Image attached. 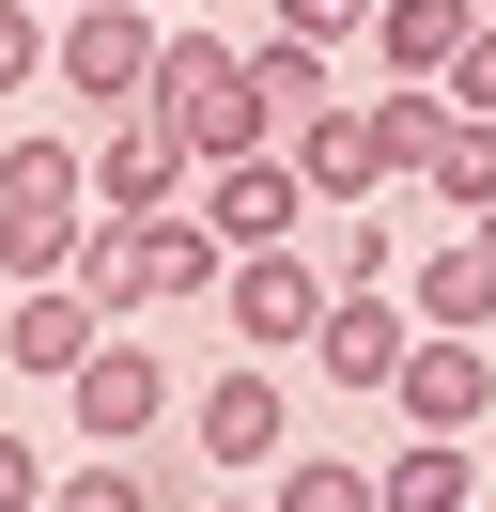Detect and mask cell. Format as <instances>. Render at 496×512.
Returning <instances> with one entry per match:
<instances>
[{"label":"cell","instance_id":"6da1fadb","mask_svg":"<svg viewBox=\"0 0 496 512\" xmlns=\"http://www.w3.org/2000/svg\"><path fill=\"white\" fill-rule=\"evenodd\" d=\"M93 140H47V125H16L0 140V295L16 280H78V249H93Z\"/></svg>","mask_w":496,"mask_h":512},{"label":"cell","instance_id":"7a4b0ae2","mask_svg":"<svg viewBox=\"0 0 496 512\" xmlns=\"http://www.w3.org/2000/svg\"><path fill=\"white\" fill-rule=\"evenodd\" d=\"M217 280H233V249L202 233V202H171V218H93V249H78V295L109 326H140V311H217Z\"/></svg>","mask_w":496,"mask_h":512},{"label":"cell","instance_id":"3957f363","mask_svg":"<svg viewBox=\"0 0 496 512\" xmlns=\"http://www.w3.org/2000/svg\"><path fill=\"white\" fill-rule=\"evenodd\" d=\"M140 109H155V125H186L202 156H248V140H264V94H248V47H233V32H171Z\"/></svg>","mask_w":496,"mask_h":512},{"label":"cell","instance_id":"277c9868","mask_svg":"<svg viewBox=\"0 0 496 512\" xmlns=\"http://www.w3.org/2000/svg\"><path fill=\"white\" fill-rule=\"evenodd\" d=\"M186 202H202V233H217V249H295V233L326 218V202H310V171L279 156V140H248V156H202V187H186Z\"/></svg>","mask_w":496,"mask_h":512},{"label":"cell","instance_id":"5b68a950","mask_svg":"<svg viewBox=\"0 0 496 512\" xmlns=\"http://www.w3.org/2000/svg\"><path fill=\"white\" fill-rule=\"evenodd\" d=\"M155 47H171V32H155V0H78L47 78H62L78 109H140V94H155Z\"/></svg>","mask_w":496,"mask_h":512},{"label":"cell","instance_id":"8992f818","mask_svg":"<svg viewBox=\"0 0 496 512\" xmlns=\"http://www.w3.org/2000/svg\"><path fill=\"white\" fill-rule=\"evenodd\" d=\"M326 249H233V280H217V326H233L248 357H279V342H310L326 326Z\"/></svg>","mask_w":496,"mask_h":512},{"label":"cell","instance_id":"52a82bcc","mask_svg":"<svg viewBox=\"0 0 496 512\" xmlns=\"http://www.w3.org/2000/svg\"><path fill=\"white\" fill-rule=\"evenodd\" d=\"M62 404H78L93 450H155V419H171V357H155L140 326H109V342L78 357V388H62Z\"/></svg>","mask_w":496,"mask_h":512},{"label":"cell","instance_id":"ba28073f","mask_svg":"<svg viewBox=\"0 0 496 512\" xmlns=\"http://www.w3.org/2000/svg\"><path fill=\"white\" fill-rule=\"evenodd\" d=\"M186 450L202 466H233V481H264L279 450H295V404H279V357H233V373L186 404Z\"/></svg>","mask_w":496,"mask_h":512},{"label":"cell","instance_id":"9c48e42d","mask_svg":"<svg viewBox=\"0 0 496 512\" xmlns=\"http://www.w3.org/2000/svg\"><path fill=\"white\" fill-rule=\"evenodd\" d=\"M403 357H419L403 280H341V295H326V326H310V373H326V388H403Z\"/></svg>","mask_w":496,"mask_h":512},{"label":"cell","instance_id":"30bf717a","mask_svg":"<svg viewBox=\"0 0 496 512\" xmlns=\"http://www.w3.org/2000/svg\"><path fill=\"white\" fill-rule=\"evenodd\" d=\"M186 187H202V140L155 125V109H109V140H93V202H109V218H171Z\"/></svg>","mask_w":496,"mask_h":512},{"label":"cell","instance_id":"8fae6325","mask_svg":"<svg viewBox=\"0 0 496 512\" xmlns=\"http://www.w3.org/2000/svg\"><path fill=\"white\" fill-rule=\"evenodd\" d=\"M279 156L310 171V202H326V218H357V202H388V187H403L388 140H372V94H326L310 125H279Z\"/></svg>","mask_w":496,"mask_h":512},{"label":"cell","instance_id":"7c38bea8","mask_svg":"<svg viewBox=\"0 0 496 512\" xmlns=\"http://www.w3.org/2000/svg\"><path fill=\"white\" fill-rule=\"evenodd\" d=\"M419 435H481L496 419V342H465V326H419V357H403V388H388Z\"/></svg>","mask_w":496,"mask_h":512},{"label":"cell","instance_id":"4fadbf2b","mask_svg":"<svg viewBox=\"0 0 496 512\" xmlns=\"http://www.w3.org/2000/svg\"><path fill=\"white\" fill-rule=\"evenodd\" d=\"M0 342H16L31 388H78V357L109 342V311H93L78 280H16V295H0Z\"/></svg>","mask_w":496,"mask_h":512},{"label":"cell","instance_id":"5bb4252c","mask_svg":"<svg viewBox=\"0 0 496 512\" xmlns=\"http://www.w3.org/2000/svg\"><path fill=\"white\" fill-rule=\"evenodd\" d=\"M403 311H419V326H465V342H496V249H481V233L419 249V264H403Z\"/></svg>","mask_w":496,"mask_h":512},{"label":"cell","instance_id":"9a60e30c","mask_svg":"<svg viewBox=\"0 0 496 512\" xmlns=\"http://www.w3.org/2000/svg\"><path fill=\"white\" fill-rule=\"evenodd\" d=\"M465 32H481V0H372V47H388V78H434V94H450Z\"/></svg>","mask_w":496,"mask_h":512},{"label":"cell","instance_id":"2e32d148","mask_svg":"<svg viewBox=\"0 0 496 512\" xmlns=\"http://www.w3.org/2000/svg\"><path fill=\"white\" fill-rule=\"evenodd\" d=\"M372 481H388V512H465V497H481V450H465V435H419V419H403V450H388Z\"/></svg>","mask_w":496,"mask_h":512},{"label":"cell","instance_id":"e0dca14e","mask_svg":"<svg viewBox=\"0 0 496 512\" xmlns=\"http://www.w3.org/2000/svg\"><path fill=\"white\" fill-rule=\"evenodd\" d=\"M47 512H202L171 466H140V450H93V466H62L47 481Z\"/></svg>","mask_w":496,"mask_h":512},{"label":"cell","instance_id":"ac0fdd59","mask_svg":"<svg viewBox=\"0 0 496 512\" xmlns=\"http://www.w3.org/2000/svg\"><path fill=\"white\" fill-rule=\"evenodd\" d=\"M326 63H341V47H310V32H264V47H248V94H264V140L326 109Z\"/></svg>","mask_w":496,"mask_h":512},{"label":"cell","instance_id":"d6986e66","mask_svg":"<svg viewBox=\"0 0 496 512\" xmlns=\"http://www.w3.org/2000/svg\"><path fill=\"white\" fill-rule=\"evenodd\" d=\"M264 512H388V481L341 466V450H279V466H264Z\"/></svg>","mask_w":496,"mask_h":512},{"label":"cell","instance_id":"ffe728a7","mask_svg":"<svg viewBox=\"0 0 496 512\" xmlns=\"http://www.w3.org/2000/svg\"><path fill=\"white\" fill-rule=\"evenodd\" d=\"M372 140H388V171L419 187V171H434V140H450V94H434V78H388V94H372Z\"/></svg>","mask_w":496,"mask_h":512},{"label":"cell","instance_id":"44dd1931","mask_svg":"<svg viewBox=\"0 0 496 512\" xmlns=\"http://www.w3.org/2000/svg\"><path fill=\"white\" fill-rule=\"evenodd\" d=\"M434 202H450V218H481L496 202V109H450V140H434V171H419Z\"/></svg>","mask_w":496,"mask_h":512},{"label":"cell","instance_id":"7402d4cb","mask_svg":"<svg viewBox=\"0 0 496 512\" xmlns=\"http://www.w3.org/2000/svg\"><path fill=\"white\" fill-rule=\"evenodd\" d=\"M47 63H62V16L47 0H0V94H47Z\"/></svg>","mask_w":496,"mask_h":512},{"label":"cell","instance_id":"603a6c76","mask_svg":"<svg viewBox=\"0 0 496 512\" xmlns=\"http://www.w3.org/2000/svg\"><path fill=\"white\" fill-rule=\"evenodd\" d=\"M326 280H403V249H388V202H357V218L326 233Z\"/></svg>","mask_w":496,"mask_h":512},{"label":"cell","instance_id":"cb8c5ba5","mask_svg":"<svg viewBox=\"0 0 496 512\" xmlns=\"http://www.w3.org/2000/svg\"><path fill=\"white\" fill-rule=\"evenodd\" d=\"M279 32H310V47H357V32H372V0H279Z\"/></svg>","mask_w":496,"mask_h":512},{"label":"cell","instance_id":"d4e9b609","mask_svg":"<svg viewBox=\"0 0 496 512\" xmlns=\"http://www.w3.org/2000/svg\"><path fill=\"white\" fill-rule=\"evenodd\" d=\"M0 512H47V450H31L16 419H0Z\"/></svg>","mask_w":496,"mask_h":512},{"label":"cell","instance_id":"484cf974","mask_svg":"<svg viewBox=\"0 0 496 512\" xmlns=\"http://www.w3.org/2000/svg\"><path fill=\"white\" fill-rule=\"evenodd\" d=\"M202 512H264V481H248V497H202Z\"/></svg>","mask_w":496,"mask_h":512},{"label":"cell","instance_id":"4316f807","mask_svg":"<svg viewBox=\"0 0 496 512\" xmlns=\"http://www.w3.org/2000/svg\"><path fill=\"white\" fill-rule=\"evenodd\" d=\"M465 233H481V249H496V202H481V218H465Z\"/></svg>","mask_w":496,"mask_h":512},{"label":"cell","instance_id":"83f0119b","mask_svg":"<svg viewBox=\"0 0 496 512\" xmlns=\"http://www.w3.org/2000/svg\"><path fill=\"white\" fill-rule=\"evenodd\" d=\"M47 16H78V0H47Z\"/></svg>","mask_w":496,"mask_h":512},{"label":"cell","instance_id":"f1b7e54d","mask_svg":"<svg viewBox=\"0 0 496 512\" xmlns=\"http://www.w3.org/2000/svg\"><path fill=\"white\" fill-rule=\"evenodd\" d=\"M465 512H496V497H465Z\"/></svg>","mask_w":496,"mask_h":512}]
</instances>
